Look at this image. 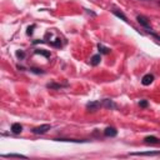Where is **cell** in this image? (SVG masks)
<instances>
[{
    "mask_svg": "<svg viewBox=\"0 0 160 160\" xmlns=\"http://www.w3.org/2000/svg\"><path fill=\"white\" fill-rule=\"evenodd\" d=\"M129 155H134V156H158L160 155V150L158 151H138V153H130Z\"/></svg>",
    "mask_w": 160,
    "mask_h": 160,
    "instance_id": "5",
    "label": "cell"
},
{
    "mask_svg": "<svg viewBox=\"0 0 160 160\" xmlns=\"http://www.w3.org/2000/svg\"><path fill=\"white\" fill-rule=\"evenodd\" d=\"M56 141H70V143H84L86 140H79V139H65V138H59V139H54Z\"/></svg>",
    "mask_w": 160,
    "mask_h": 160,
    "instance_id": "16",
    "label": "cell"
},
{
    "mask_svg": "<svg viewBox=\"0 0 160 160\" xmlns=\"http://www.w3.org/2000/svg\"><path fill=\"white\" fill-rule=\"evenodd\" d=\"M34 53H35V54H38V55H43V56H45L46 59H49V58L51 56L50 51H49V50H44V49H35Z\"/></svg>",
    "mask_w": 160,
    "mask_h": 160,
    "instance_id": "13",
    "label": "cell"
},
{
    "mask_svg": "<svg viewBox=\"0 0 160 160\" xmlns=\"http://www.w3.org/2000/svg\"><path fill=\"white\" fill-rule=\"evenodd\" d=\"M136 20H138V23L143 26L145 30L151 28V26H150V23H149V19L146 18V16H144V15H138V16H136Z\"/></svg>",
    "mask_w": 160,
    "mask_h": 160,
    "instance_id": "4",
    "label": "cell"
},
{
    "mask_svg": "<svg viewBox=\"0 0 160 160\" xmlns=\"http://www.w3.org/2000/svg\"><path fill=\"white\" fill-rule=\"evenodd\" d=\"M31 73H34V74H38V75H43V74H45V71L43 70V69H39V68H30L29 69Z\"/></svg>",
    "mask_w": 160,
    "mask_h": 160,
    "instance_id": "19",
    "label": "cell"
},
{
    "mask_svg": "<svg viewBox=\"0 0 160 160\" xmlns=\"http://www.w3.org/2000/svg\"><path fill=\"white\" fill-rule=\"evenodd\" d=\"M36 28V25L35 24H33V25H30V26H28V30H26V34H28L29 36L30 35H33V33H34V29Z\"/></svg>",
    "mask_w": 160,
    "mask_h": 160,
    "instance_id": "20",
    "label": "cell"
},
{
    "mask_svg": "<svg viewBox=\"0 0 160 160\" xmlns=\"http://www.w3.org/2000/svg\"><path fill=\"white\" fill-rule=\"evenodd\" d=\"M68 86H69V84H59V83H55V82H51V83L46 84V88L51 89V90H59V89L68 88Z\"/></svg>",
    "mask_w": 160,
    "mask_h": 160,
    "instance_id": "7",
    "label": "cell"
},
{
    "mask_svg": "<svg viewBox=\"0 0 160 160\" xmlns=\"http://www.w3.org/2000/svg\"><path fill=\"white\" fill-rule=\"evenodd\" d=\"M98 49H99V53L100 54H103V55H108V54H110V48H108V46H104L103 44H98Z\"/></svg>",
    "mask_w": 160,
    "mask_h": 160,
    "instance_id": "14",
    "label": "cell"
},
{
    "mask_svg": "<svg viewBox=\"0 0 160 160\" xmlns=\"http://www.w3.org/2000/svg\"><path fill=\"white\" fill-rule=\"evenodd\" d=\"M18 69H19V70H21V71H23V70H25L24 66H20V65H18Z\"/></svg>",
    "mask_w": 160,
    "mask_h": 160,
    "instance_id": "22",
    "label": "cell"
},
{
    "mask_svg": "<svg viewBox=\"0 0 160 160\" xmlns=\"http://www.w3.org/2000/svg\"><path fill=\"white\" fill-rule=\"evenodd\" d=\"M144 143L145 144H150V145H160V139L154 136V135H149L144 138Z\"/></svg>",
    "mask_w": 160,
    "mask_h": 160,
    "instance_id": "8",
    "label": "cell"
},
{
    "mask_svg": "<svg viewBox=\"0 0 160 160\" xmlns=\"http://www.w3.org/2000/svg\"><path fill=\"white\" fill-rule=\"evenodd\" d=\"M145 31L148 33V34H150V35H151L154 39H156V42H159V43H160V35H159V34H156V33H155V31H154L151 28H150V29H146Z\"/></svg>",
    "mask_w": 160,
    "mask_h": 160,
    "instance_id": "17",
    "label": "cell"
},
{
    "mask_svg": "<svg viewBox=\"0 0 160 160\" xmlns=\"http://www.w3.org/2000/svg\"><path fill=\"white\" fill-rule=\"evenodd\" d=\"M15 55H16V58L19 59V60H24L25 59V51L24 50H16V53H15Z\"/></svg>",
    "mask_w": 160,
    "mask_h": 160,
    "instance_id": "18",
    "label": "cell"
},
{
    "mask_svg": "<svg viewBox=\"0 0 160 160\" xmlns=\"http://www.w3.org/2000/svg\"><path fill=\"white\" fill-rule=\"evenodd\" d=\"M153 82H154V75H153V74H145V75L141 78V84L145 85V86L150 85Z\"/></svg>",
    "mask_w": 160,
    "mask_h": 160,
    "instance_id": "9",
    "label": "cell"
},
{
    "mask_svg": "<svg viewBox=\"0 0 160 160\" xmlns=\"http://www.w3.org/2000/svg\"><path fill=\"white\" fill-rule=\"evenodd\" d=\"M50 129H51L50 124H43V125H39V126L34 128L31 131H33V134H35V135H44Z\"/></svg>",
    "mask_w": 160,
    "mask_h": 160,
    "instance_id": "1",
    "label": "cell"
},
{
    "mask_svg": "<svg viewBox=\"0 0 160 160\" xmlns=\"http://www.w3.org/2000/svg\"><path fill=\"white\" fill-rule=\"evenodd\" d=\"M21 131H23V126H21V124H19V123H14V124L11 125V133H13V134L19 135Z\"/></svg>",
    "mask_w": 160,
    "mask_h": 160,
    "instance_id": "11",
    "label": "cell"
},
{
    "mask_svg": "<svg viewBox=\"0 0 160 160\" xmlns=\"http://www.w3.org/2000/svg\"><path fill=\"white\" fill-rule=\"evenodd\" d=\"M139 106H140V108H143V109L148 108V106H149V101L148 100H140L139 101Z\"/></svg>",
    "mask_w": 160,
    "mask_h": 160,
    "instance_id": "21",
    "label": "cell"
},
{
    "mask_svg": "<svg viewBox=\"0 0 160 160\" xmlns=\"http://www.w3.org/2000/svg\"><path fill=\"white\" fill-rule=\"evenodd\" d=\"M101 104H103V108L108 109V110H116L118 109V105L111 99H103Z\"/></svg>",
    "mask_w": 160,
    "mask_h": 160,
    "instance_id": "3",
    "label": "cell"
},
{
    "mask_svg": "<svg viewBox=\"0 0 160 160\" xmlns=\"http://www.w3.org/2000/svg\"><path fill=\"white\" fill-rule=\"evenodd\" d=\"M104 135L106 138H115L118 135V130L114 126H108V128H105V130H104Z\"/></svg>",
    "mask_w": 160,
    "mask_h": 160,
    "instance_id": "6",
    "label": "cell"
},
{
    "mask_svg": "<svg viewBox=\"0 0 160 160\" xmlns=\"http://www.w3.org/2000/svg\"><path fill=\"white\" fill-rule=\"evenodd\" d=\"M159 5H160V0H159Z\"/></svg>",
    "mask_w": 160,
    "mask_h": 160,
    "instance_id": "23",
    "label": "cell"
},
{
    "mask_svg": "<svg viewBox=\"0 0 160 160\" xmlns=\"http://www.w3.org/2000/svg\"><path fill=\"white\" fill-rule=\"evenodd\" d=\"M111 11H113V14H114L116 18L122 19V20H123V21H125V23H128V21H129V20H128V18H126V15L124 14V13H123L122 10H116V9H113Z\"/></svg>",
    "mask_w": 160,
    "mask_h": 160,
    "instance_id": "10",
    "label": "cell"
},
{
    "mask_svg": "<svg viewBox=\"0 0 160 160\" xmlns=\"http://www.w3.org/2000/svg\"><path fill=\"white\" fill-rule=\"evenodd\" d=\"M2 158H23V159H26L28 156H26V155H23V154H14V153H10V154H4V155H2Z\"/></svg>",
    "mask_w": 160,
    "mask_h": 160,
    "instance_id": "15",
    "label": "cell"
},
{
    "mask_svg": "<svg viewBox=\"0 0 160 160\" xmlns=\"http://www.w3.org/2000/svg\"><path fill=\"white\" fill-rule=\"evenodd\" d=\"M101 61V54H95V55H93L91 59H90V64L93 66H98Z\"/></svg>",
    "mask_w": 160,
    "mask_h": 160,
    "instance_id": "12",
    "label": "cell"
},
{
    "mask_svg": "<svg viewBox=\"0 0 160 160\" xmlns=\"http://www.w3.org/2000/svg\"><path fill=\"white\" fill-rule=\"evenodd\" d=\"M100 108H103L101 100H94V101H89V103L86 104V109H88V111H90V113H95V111H98Z\"/></svg>",
    "mask_w": 160,
    "mask_h": 160,
    "instance_id": "2",
    "label": "cell"
}]
</instances>
